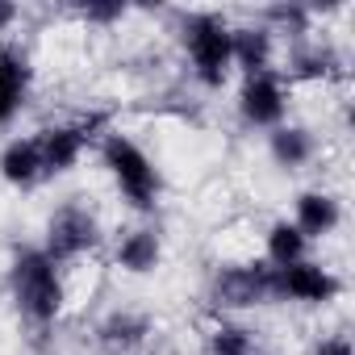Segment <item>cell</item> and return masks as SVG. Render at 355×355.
<instances>
[{
	"label": "cell",
	"instance_id": "obj_16",
	"mask_svg": "<svg viewBox=\"0 0 355 355\" xmlns=\"http://www.w3.org/2000/svg\"><path fill=\"white\" fill-rule=\"evenodd\" d=\"M214 355H251V343L243 330H218L214 338Z\"/></svg>",
	"mask_w": 355,
	"mask_h": 355
},
{
	"label": "cell",
	"instance_id": "obj_7",
	"mask_svg": "<svg viewBox=\"0 0 355 355\" xmlns=\"http://www.w3.org/2000/svg\"><path fill=\"white\" fill-rule=\"evenodd\" d=\"M243 113H247L255 125H272V121H280V113H284L280 84H276L272 76H255V80L243 88Z\"/></svg>",
	"mask_w": 355,
	"mask_h": 355
},
{
	"label": "cell",
	"instance_id": "obj_1",
	"mask_svg": "<svg viewBox=\"0 0 355 355\" xmlns=\"http://www.w3.org/2000/svg\"><path fill=\"white\" fill-rule=\"evenodd\" d=\"M13 293H17L21 309L30 318H38V322H51L59 313V301H63L51 259L38 255V251H21L17 255V263H13Z\"/></svg>",
	"mask_w": 355,
	"mask_h": 355
},
{
	"label": "cell",
	"instance_id": "obj_5",
	"mask_svg": "<svg viewBox=\"0 0 355 355\" xmlns=\"http://www.w3.org/2000/svg\"><path fill=\"white\" fill-rule=\"evenodd\" d=\"M276 293H288V297H301V301H330L338 293V280L326 276L313 263H288L276 276Z\"/></svg>",
	"mask_w": 355,
	"mask_h": 355
},
{
	"label": "cell",
	"instance_id": "obj_8",
	"mask_svg": "<svg viewBox=\"0 0 355 355\" xmlns=\"http://www.w3.org/2000/svg\"><path fill=\"white\" fill-rule=\"evenodd\" d=\"M334 222H338V205L330 197L305 193L297 201V230L301 234H326V230H334Z\"/></svg>",
	"mask_w": 355,
	"mask_h": 355
},
{
	"label": "cell",
	"instance_id": "obj_3",
	"mask_svg": "<svg viewBox=\"0 0 355 355\" xmlns=\"http://www.w3.org/2000/svg\"><path fill=\"white\" fill-rule=\"evenodd\" d=\"M189 46H193V59L201 67V80L205 84H222L226 76V63L234 59V46H230V30L214 17H201L193 21L189 30Z\"/></svg>",
	"mask_w": 355,
	"mask_h": 355
},
{
	"label": "cell",
	"instance_id": "obj_18",
	"mask_svg": "<svg viewBox=\"0 0 355 355\" xmlns=\"http://www.w3.org/2000/svg\"><path fill=\"white\" fill-rule=\"evenodd\" d=\"M9 17H13V9H9V5H0V26H5Z\"/></svg>",
	"mask_w": 355,
	"mask_h": 355
},
{
	"label": "cell",
	"instance_id": "obj_14",
	"mask_svg": "<svg viewBox=\"0 0 355 355\" xmlns=\"http://www.w3.org/2000/svg\"><path fill=\"white\" fill-rule=\"evenodd\" d=\"M230 46H234V55L255 71V67H263L268 63V34H255V30H243V34H230Z\"/></svg>",
	"mask_w": 355,
	"mask_h": 355
},
{
	"label": "cell",
	"instance_id": "obj_13",
	"mask_svg": "<svg viewBox=\"0 0 355 355\" xmlns=\"http://www.w3.org/2000/svg\"><path fill=\"white\" fill-rule=\"evenodd\" d=\"M268 247H272V259L280 263V268H288V263H301V251H305V234L297 230V226H276L272 234H268Z\"/></svg>",
	"mask_w": 355,
	"mask_h": 355
},
{
	"label": "cell",
	"instance_id": "obj_11",
	"mask_svg": "<svg viewBox=\"0 0 355 355\" xmlns=\"http://www.w3.org/2000/svg\"><path fill=\"white\" fill-rule=\"evenodd\" d=\"M42 167V155H38V142H13L0 159V171H5V180L13 184H30Z\"/></svg>",
	"mask_w": 355,
	"mask_h": 355
},
{
	"label": "cell",
	"instance_id": "obj_6",
	"mask_svg": "<svg viewBox=\"0 0 355 355\" xmlns=\"http://www.w3.org/2000/svg\"><path fill=\"white\" fill-rule=\"evenodd\" d=\"M218 293L230 301V305H251V301H259V297H268V293H276V276L268 272V268H234V272H226L222 280H218Z\"/></svg>",
	"mask_w": 355,
	"mask_h": 355
},
{
	"label": "cell",
	"instance_id": "obj_15",
	"mask_svg": "<svg viewBox=\"0 0 355 355\" xmlns=\"http://www.w3.org/2000/svg\"><path fill=\"white\" fill-rule=\"evenodd\" d=\"M272 150H276V159L280 163H305L309 159V134L305 130H280L276 138H272Z\"/></svg>",
	"mask_w": 355,
	"mask_h": 355
},
{
	"label": "cell",
	"instance_id": "obj_2",
	"mask_svg": "<svg viewBox=\"0 0 355 355\" xmlns=\"http://www.w3.org/2000/svg\"><path fill=\"white\" fill-rule=\"evenodd\" d=\"M105 163L113 167L117 184L125 189V197H130L134 205L146 209V205L155 201V193H159L155 167L146 163V155H142L134 142H125V138H109V142H105Z\"/></svg>",
	"mask_w": 355,
	"mask_h": 355
},
{
	"label": "cell",
	"instance_id": "obj_17",
	"mask_svg": "<svg viewBox=\"0 0 355 355\" xmlns=\"http://www.w3.org/2000/svg\"><path fill=\"white\" fill-rule=\"evenodd\" d=\"M318 355H351V343H347V338H326V343L318 347Z\"/></svg>",
	"mask_w": 355,
	"mask_h": 355
},
{
	"label": "cell",
	"instance_id": "obj_10",
	"mask_svg": "<svg viewBox=\"0 0 355 355\" xmlns=\"http://www.w3.org/2000/svg\"><path fill=\"white\" fill-rule=\"evenodd\" d=\"M80 142H84V134H80V130H51V134L38 142L42 167H55V171L71 167V163H76V155H80Z\"/></svg>",
	"mask_w": 355,
	"mask_h": 355
},
{
	"label": "cell",
	"instance_id": "obj_12",
	"mask_svg": "<svg viewBox=\"0 0 355 355\" xmlns=\"http://www.w3.org/2000/svg\"><path fill=\"white\" fill-rule=\"evenodd\" d=\"M117 259H121L130 272H146V268H155V259H159V243H155V234H150V230L130 234V239L121 243Z\"/></svg>",
	"mask_w": 355,
	"mask_h": 355
},
{
	"label": "cell",
	"instance_id": "obj_9",
	"mask_svg": "<svg viewBox=\"0 0 355 355\" xmlns=\"http://www.w3.org/2000/svg\"><path fill=\"white\" fill-rule=\"evenodd\" d=\"M26 63L13 55V51H5L0 55V121H9L13 113H17V105H21V88H26Z\"/></svg>",
	"mask_w": 355,
	"mask_h": 355
},
{
	"label": "cell",
	"instance_id": "obj_4",
	"mask_svg": "<svg viewBox=\"0 0 355 355\" xmlns=\"http://www.w3.org/2000/svg\"><path fill=\"white\" fill-rule=\"evenodd\" d=\"M96 243V226L84 209H63L55 222H51V255L46 259H71L76 251L92 247Z\"/></svg>",
	"mask_w": 355,
	"mask_h": 355
}]
</instances>
